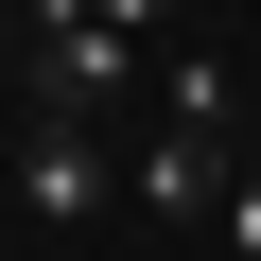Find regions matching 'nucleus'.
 Wrapping results in <instances>:
<instances>
[{
    "label": "nucleus",
    "mask_w": 261,
    "mask_h": 261,
    "mask_svg": "<svg viewBox=\"0 0 261 261\" xmlns=\"http://www.w3.org/2000/svg\"><path fill=\"white\" fill-rule=\"evenodd\" d=\"M226 53H157V122H174V140H226Z\"/></svg>",
    "instance_id": "7ed1b4c3"
},
{
    "label": "nucleus",
    "mask_w": 261,
    "mask_h": 261,
    "mask_svg": "<svg viewBox=\"0 0 261 261\" xmlns=\"http://www.w3.org/2000/svg\"><path fill=\"white\" fill-rule=\"evenodd\" d=\"M87 18H122V35H140V53H174V35H157V18H174V0H87Z\"/></svg>",
    "instance_id": "39448f33"
},
{
    "label": "nucleus",
    "mask_w": 261,
    "mask_h": 261,
    "mask_svg": "<svg viewBox=\"0 0 261 261\" xmlns=\"http://www.w3.org/2000/svg\"><path fill=\"white\" fill-rule=\"evenodd\" d=\"M209 226H226V261H261V157L226 174V209H209Z\"/></svg>",
    "instance_id": "20e7f679"
},
{
    "label": "nucleus",
    "mask_w": 261,
    "mask_h": 261,
    "mask_svg": "<svg viewBox=\"0 0 261 261\" xmlns=\"http://www.w3.org/2000/svg\"><path fill=\"white\" fill-rule=\"evenodd\" d=\"M18 192H35V209H53V226H87V209H105V192H122V174H105V157H87V122H35V157H18Z\"/></svg>",
    "instance_id": "f257e3e1"
},
{
    "label": "nucleus",
    "mask_w": 261,
    "mask_h": 261,
    "mask_svg": "<svg viewBox=\"0 0 261 261\" xmlns=\"http://www.w3.org/2000/svg\"><path fill=\"white\" fill-rule=\"evenodd\" d=\"M226 174H244L226 140H174V122H157V157L122 174V192H140V209H226Z\"/></svg>",
    "instance_id": "f03ea898"
}]
</instances>
